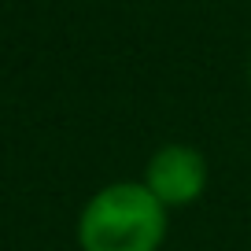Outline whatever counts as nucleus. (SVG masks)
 I'll use <instances>...</instances> for the list:
<instances>
[{
    "instance_id": "nucleus-2",
    "label": "nucleus",
    "mask_w": 251,
    "mask_h": 251,
    "mask_svg": "<svg viewBox=\"0 0 251 251\" xmlns=\"http://www.w3.org/2000/svg\"><path fill=\"white\" fill-rule=\"evenodd\" d=\"M144 185L151 188V196L163 207H181L203 192L207 185V163L196 148L188 144H166L148 159L144 170Z\"/></svg>"
},
{
    "instance_id": "nucleus-1",
    "label": "nucleus",
    "mask_w": 251,
    "mask_h": 251,
    "mask_svg": "<svg viewBox=\"0 0 251 251\" xmlns=\"http://www.w3.org/2000/svg\"><path fill=\"white\" fill-rule=\"evenodd\" d=\"M166 236V207L148 185L118 181L96 192L78 222L81 251H159Z\"/></svg>"
},
{
    "instance_id": "nucleus-3",
    "label": "nucleus",
    "mask_w": 251,
    "mask_h": 251,
    "mask_svg": "<svg viewBox=\"0 0 251 251\" xmlns=\"http://www.w3.org/2000/svg\"><path fill=\"white\" fill-rule=\"evenodd\" d=\"M248 81H251V67H248Z\"/></svg>"
}]
</instances>
